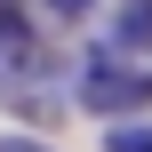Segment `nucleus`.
Segmentation results:
<instances>
[{
  "mask_svg": "<svg viewBox=\"0 0 152 152\" xmlns=\"http://www.w3.org/2000/svg\"><path fill=\"white\" fill-rule=\"evenodd\" d=\"M0 152H48L40 136H24V128H0Z\"/></svg>",
  "mask_w": 152,
  "mask_h": 152,
  "instance_id": "obj_5",
  "label": "nucleus"
},
{
  "mask_svg": "<svg viewBox=\"0 0 152 152\" xmlns=\"http://www.w3.org/2000/svg\"><path fill=\"white\" fill-rule=\"evenodd\" d=\"M112 40L136 48V56H152V0H128V8L112 16Z\"/></svg>",
  "mask_w": 152,
  "mask_h": 152,
  "instance_id": "obj_2",
  "label": "nucleus"
},
{
  "mask_svg": "<svg viewBox=\"0 0 152 152\" xmlns=\"http://www.w3.org/2000/svg\"><path fill=\"white\" fill-rule=\"evenodd\" d=\"M104 152H152V120H120L104 136Z\"/></svg>",
  "mask_w": 152,
  "mask_h": 152,
  "instance_id": "obj_3",
  "label": "nucleus"
},
{
  "mask_svg": "<svg viewBox=\"0 0 152 152\" xmlns=\"http://www.w3.org/2000/svg\"><path fill=\"white\" fill-rule=\"evenodd\" d=\"M72 96H80L88 112H104L112 128H120V120H144V112H152V64L88 56V64H80V80H72Z\"/></svg>",
  "mask_w": 152,
  "mask_h": 152,
  "instance_id": "obj_1",
  "label": "nucleus"
},
{
  "mask_svg": "<svg viewBox=\"0 0 152 152\" xmlns=\"http://www.w3.org/2000/svg\"><path fill=\"white\" fill-rule=\"evenodd\" d=\"M40 8H48V16H56V24H80V16H88V8H96V0H40Z\"/></svg>",
  "mask_w": 152,
  "mask_h": 152,
  "instance_id": "obj_4",
  "label": "nucleus"
}]
</instances>
